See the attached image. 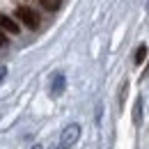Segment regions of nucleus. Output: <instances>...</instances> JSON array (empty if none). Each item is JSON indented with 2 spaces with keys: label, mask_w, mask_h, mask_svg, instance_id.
Wrapping results in <instances>:
<instances>
[{
  "label": "nucleus",
  "mask_w": 149,
  "mask_h": 149,
  "mask_svg": "<svg viewBox=\"0 0 149 149\" xmlns=\"http://www.w3.org/2000/svg\"><path fill=\"white\" fill-rule=\"evenodd\" d=\"M16 19H19L25 28H30V30L39 28V14L32 7H28V5H21L19 9H16Z\"/></svg>",
  "instance_id": "nucleus-1"
},
{
  "label": "nucleus",
  "mask_w": 149,
  "mask_h": 149,
  "mask_svg": "<svg viewBox=\"0 0 149 149\" xmlns=\"http://www.w3.org/2000/svg\"><path fill=\"white\" fill-rule=\"evenodd\" d=\"M78 135H80V126H78V124H69L67 129L62 131V147L74 145L76 140H78Z\"/></svg>",
  "instance_id": "nucleus-2"
},
{
  "label": "nucleus",
  "mask_w": 149,
  "mask_h": 149,
  "mask_svg": "<svg viewBox=\"0 0 149 149\" xmlns=\"http://www.w3.org/2000/svg\"><path fill=\"white\" fill-rule=\"evenodd\" d=\"M0 30H2V32H7V35H19V32H21V25L14 19H9V16L0 14Z\"/></svg>",
  "instance_id": "nucleus-3"
},
{
  "label": "nucleus",
  "mask_w": 149,
  "mask_h": 149,
  "mask_svg": "<svg viewBox=\"0 0 149 149\" xmlns=\"http://www.w3.org/2000/svg\"><path fill=\"white\" fill-rule=\"evenodd\" d=\"M62 90H64V76H55V78H53V90H51V94L57 96Z\"/></svg>",
  "instance_id": "nucleus-4"
},
{
  "label": "nucleus",
  "mask_w": 149,
  "mask_h": 149,
  "mask_svg": "<svg viewBox=\"0 0 149 149\" xmlns=\"http://www.w3.org/2000/svg\"><path fill=\"white\" fill-rule=\"evenodd\" d=\"M39 2H41V7L48 9V12H55V9H60V5H62V0H39Z\"/></svg>",
  "instance_id": "nucleus-5"
},
{
  "label": "nucleus",
  "mask_w": 149,
  "mask_h": 149,
  "mask_svg": "<svg viewBox=\"0 0 149 149\" xmlns=\"http://www.w3.org/2000/svg\"><path fill=\"white\" fill-rule=\"evenodd\" d=\"M145 57H147V46H145V44H140V48L135 51V62L140 64V62H145Z\"/></svg>",
  "instance_id": "nucleus-6"
},
{
  "label": "nucleus",
  "mask_w": 149,
  "mask_h": 149,
  "mask_svg": "<svg viewBox=\"0 0 149 149\" xmlns=\"http://www.w3.org/2000/svg\"><path fill=\"white\" fill-rule=\"evenodd\" d=\"M7 44H9V41H7V35L0 30V48H2V46H7Z\"/></svg>",
  "instance_id": "nucleus-7"
},
{
  "label": "nucleus",
  "mask_w": 149,
  "mask_h": 149,
  "mask_svg": "<svg viewBox=\"0 0 149 149\" xmlns=\"http://www.w3.org/2000/svg\"><path fill=\"white\" fill-rule=\"evenodd\" d=\"M2 76H5V67H2V69H0V78H2Z\"/></svg>",
  "instance_id": "nucleus-8"
},
{
  "label": "nucleus",
  "mask_w": 149,
  "mask_h": 149,
  "mask_svg": "<svg viewBox=\"0 0 149 149\" xmlns=\"http://www.w3.org/2000/svg\"><path fill=\"white\" fill-rule=\"evenodd\" d=\"M147 7H149V2H147Z\"/></svg>",
  "instance_id": "nucleus-9"
}]
</instances>
